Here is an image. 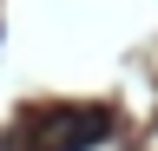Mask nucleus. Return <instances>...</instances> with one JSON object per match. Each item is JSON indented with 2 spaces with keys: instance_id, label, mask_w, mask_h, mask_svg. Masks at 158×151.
Listing matches in <instances>:
<instances>
[{
  "instance_id": "f257e3e1",
  "label": "nucleus",
  "mask_w": 158,
  "mask_h": 151,
  "mask_svg": "<svg viewBox=\"0 0 158 151\" xmlns=\"http://www.w3.org/2000/svg\"><path fill=\"white\" fill-rule=\"evenodd\" d=\"M112 138V112L106 105H53L33 118V151H92Z\"/></svg>"
}]
</instances>
